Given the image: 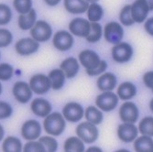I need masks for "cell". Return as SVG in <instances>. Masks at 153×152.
I'll return each mask as SVG.
<instances>
[{
    "instance_id": "cell-1",
    "label": "cell",
    "mask_w": 153,
    "mask_h": 152,
    "mask_svg": "<svg viewBox=\"0 0 153 152\" xmlns=\"http://www.w3.org/2000/svg\"><path fill=\"white\" fill-rule=\"evenodd\" d=\"M65 127V118L62 114L59 112L49 114L43 121V128L45 132L53 136H61L63 133Z\"/></svg>"
},
{
    "instance_id": "cell-2",
    "label": "cell",
    "mask_w": 153,
    "mask_h": 152,
    "mask_svg": "<svg viewBox=\"0 0 153 152\" xmlns=\"http://www.w3.org/2000/svg\"><path fill=\"white\" fill-rule=\"evenodd\" d=\"M76 135L78 137L87 144L94 143L97 139H98V129L95 127L94 124L87 121L82 122L76 128Z\"/></svg>"
},
{
    "instance_id": "cell-3",
    "label": "cell",
    "mask_w": 153,
    "mask_h": 152,
    "mask_svg": "<svg viewBox=\"0 0 153 152\" xmlns=\"http://www.w3.org/2000/svg\"><path fill=\"white\" fill-rule=\"evenodd\" d=\"M52 35L51 25L45 20H38L30 29V36L39 42H46Z\"/></svg>"
},
{
    "instance_id": "cell-4",
    "label": "cell",
    "mask_w": 153,
    "mask_h": 152,
    "mask_svg": "<svg viewBox=\"0 0 153 152\" xmlns=\"http://www.w3.org/2000/svg\"><path fill=\"white\" fill-rule=\"evenodd\" d=\"M104 36L107 42L117 44L121 42L124 37V30L119 23L116 21H111L105 26Z\"/></svg>"
},
{
    "instance_id": "cell-5",
    "label": "cell",
    "mask_w": 153,
    "mask_h": 152,
    "mask_svg": "<svg viewBox=\"0 0 153 152\" xmlns=\"http://www.w3.org/2000/svg\"><path fill=\"white\" fill-rule=\"evenodd\" d=\"M96 106L105 112H110L116 108L118 104V96L111 91H106L97 95L95 99Z\"/></svg>"
},
{
    "instance_id": "cell-6",
    "label": "cell",
    "mask_w": 153,
    "mask_h": 152,
    "mask_svg": "<svg viewBox=\"0 0 153 152\" xmlns=\"http://www.w3.org/2000/svg\"><path fill=\"white\" fill-rule=\"evenodd\" d=\"M133 55V49L127 42H119L112 48V58L118 63L128 62Z\"/></svg>"
},
{
    "instance_id": "cell-7",
    "label": "cell",
    "mask_w": 153,
    "mask_h": 152,
    "mask_svg": "<svg viewBox=\"0 0 153 152\" xmlns=\"http://www.w3.org/2000/svg\"><path fill=\"white\" fill-rule=\"evenodd\" d=\"M41 135L40 123L37 120L30 119L24 122L21 127V136L26 140H36Z\"/></svg>"
},
{
    "instance_id": "cell-8",
    "label": "cell",
    "mask_w": 153,
    "mask_h": 152,
    "mask_svg": "<svg viewBox=\"0 0 153 152\" xmlns=\"http://www.w3.org/2000/svg\"><path fill=\"white\" fill-rule=\"evenodd\" d=\"M62 116L67 121L71 123H75L80 121L83 117L85 110H83L82 106L79 103L71 102L64 105L62 109Z\"/></svg>"
},
{
    "instance_id": "cell-9",
    "label": "cell",
    "mask_w": 153,
    "mask_h": 152,
    "mask_svg": "<svg viewBox=\"0 0 153 152\" xmlns=\"http://www.w3.org/2000/svg\"><path fill=\"white\" fill-rule=\"evenodd\" d=\"M30 86L33 93L37 94H44L51 88V81L45 74L38 73L33 75L30 80Z\"/></svg>"
},
{
    "instance_id": "cell-10",
    "label": "cell",
    "mask_w": 153,
    "mask_h": 152,
    "mask_svg": "<svg viewBox=\"0 0 153 152\" xmlns=\"http://www.w3.org/2000/svg\"><path fill=\"white\" fill-rule=\"evenodd\" d=\"M32 93L33 92L30 85H27L26 82L22 81L15 82V85H13L12 88V93L14 97L21 104H26L30 102V100H31L32 98Z\"/></svg>"
},
{
    "instance_id": "cell-11",
    "label": "cell",
    "mask_w": 153,
    "mask_h": 152,
    "mask_svg": "<svg viewBox=\"0 0 153 152\" xmlns=\"http://www.w3.org/2000/svg\"><path fill=\"white\" fill-rule=\"evenodd\" d=\"M74 41V37L70 32L66 30H59L54 34L52 43L55 49L58 50L66 51L72 48Z\"/></svg>"
},
{
    "instance_id": "cell-12",
    "label": "cell",
    "mask_w": 153,
    "mask_h": 152,
    "mask_svg": "<svg viewBox=\"0 0 153 152\" xmlns=\"http://www.w3.org/2000/svg\"><path fill=\"white\" fill-rule=\"evenodd\" d=\"M39 48V42L33 38H23L17 41L15 49L21 56H29L35 53Z\"/></svg>"
},
{
    "instance_id": "cell-13",
    "label": "cell",
    "mask_w": 153,
    "mask_h": 152,
    "mask_svg": "<svg viewBox=\"0 0 153 152\" xmlns=\"http://www.w3.org/2000/svg\"><path fill=\"white\" fill-rule=\"evenodd\" d=\"M90 27H91L90 21L82 18L74 19L69 23L70 32L77 37L85 38L90 32Z\"/></svg>"
},
{
    "instance_id": "cell-14",
    "label": "cell",
    "mask_w": 153,
    "mask_h": 152,
    "mask_svg": "<svg viewBox=\"0 0 153 152\" xmlns=\"http://www.w3.org/2000/svg\"><path fill=\"white\" fill-rule=\"evenodd\" d=\"M149 7L146 0H136L131 5V16L136 23H142L147 19Z\"/></svg>"
},
{
    "instance_id": "cell-15",
    "label": "cell",
    "mask_w": 153,
    "mask_h": 152,
    "mask_svg": "<svg viewBox=\"0 0 153 152\" xmlns=\"http://www.w3.org/2000/svg\"><path fill=\"white\" fill-rule=\"evenodd\" d=\"M79 61L81 64L86 69V72L95 69L101 62L98 54L91 50H82L79 54Z\"/></svg>"
},
{
    "instance_id": "cell-16",
    "label": "cell",
    "mask_w": 153,
    "mask_h": 152,
    "mask_svg": "<svg viewBox=\"0 0 153 152\" xmlns=\"http://www.w3.org/2000/svg\"><path fill=\"white\" fill-rule=\"evenodd\" d=\"M138 130L134 123H127L124 122L119 125L117 128V136L119 139L123 142L129 143L134 141L137 136Z\"/></svg>"
},
{
    "instance_id": "cell-17",
    "label": "cell",
    "mask_w": 153,
    "mask_h": 152,
    "mask_svg": "<svg viewBox=\"0 0 153 152\" xmlns=\"http://www.w3.org/2000/svg\"><path fill=\"white\" fill-rule=\"evenodd\" d=\"M137 106L132 102L124 103L119 108V117L123 122L135 123L138 118Z\"/></svg>"
},
{
    "instance_id": "cell-18",
    "label": "cell",
    "mask_w": 153,
    "mask_h": 152,
    "mask_svg": "<svg viewBox=\"0 0 153 152\" xmlns=\"http://www.w3.org/2000/svg\"><path fill=\"white\" fill-rule=\"evenodd\" d=\"M30 109L35 116L46 117L51 112V105L44 98H35L30 104Z\"/></svg>"
},
{
    "instance_id": "cell-19",
    "label": "cell",
    "mask_w": 153,
    "mask_h": 152,
    "mask_svg": "<svg viewBox=\"0 0 153 152\" xmlns=\"http://www.w3.org/2000/svg\"><path fill=\"white\" fill-rule=\"evenodd\" d=\"M65 9L71 14H82L86 12L89 3L86 0H63Z\"/></svg>"
},
{
    "instance_id": "cell-20",
    "label": "cell",
    "mask_w": 153,
    "mask_h": 152,
    "mask_svg": "<svg viewBox=\"0 0 153 152\" xmlns=\"http://www.w3.org/2000/svg\"><path fill=\"white\" fill-rule=\"evenodd\" d=\"M117 85V77L112 73H106L97 79V87L102 92L112 91Z\"/></svg>"
},
{
    "instance_id": "cell-21",
    "label": "cell",
    "mask_w": 153,
    "mask_h": 152,
    "mask_svg": "<svg viewBox=\"0 0 153 152\" xmlns=\"http://www.w3.org/2000/svg\"><path fill=\"white\" fill-rule=\"evenodd\" d=\"M37 21V13L35 9H31L26 14H20L18 19V25L19 27L22 30H30L35 25Z\"/></svg>"
},
{
    "instance_id": "cell-22",
    "label": "cell",
    "mask_w": 153,
    "mask_h": 152,
    "mask_svg": "<svg viewBox=\"0 0 153 152\" xmlns=\"http://www.w3.org/2000/svg\"><path fill=\"white\" fill-rule=\"evenodd\" d=\"M61 69L65 73L66 78L72 79L76 76L79 72V63L77 60L74 57L67 58L61 63Z\"/></svg>"
},
{
    "instance_id": "cell-23",
    "label": "cell",
    "mask_w": 153,
    "mask_h": 152,
    "mask_svg": "<svg viewBox=\"0 0 153 152\" xmlns=\"http://www.w3.org/2000/svg\"><path fill=\"white\" fill-rule=\"evenodd\" d=\"M48 77L51 81V88L53 90H60L64 85L66 76L62 69H54V70H51L49 73Z\"/></svg>"
},
{
    "instance_id": "cell-24",
    "label": "cell",
    "mask_w": 153,
    "mask_h": 152,
    "mask_svg": "<svg viewBox=\"0 0 153 152\" xmlns=\"http://www.w3.org/2000/svg\"><path fill=\"white\" fill-rule=\"evenodd\" d=\"M137 93L136 85L130 82H125L117 88V96L121 100H129Z\"/></svg>"
},
{
    "instance_id": "cell-25",
    "label": "cell",
    "mask_w": 153,
    "mask_h": 152,
    "mask_svg": "<svg viewBox=\"0 0 153 152\" xmlns=\"http://www.w3.org/2000/svg\"><path fill=\"white\" fill-rule=\"evenodd\" d=\"M134 149L137 152H153V139L149 136L142 135L135 139Z\"/></svg>"
},
{
    "instance_id": "cell-26",
    "label": "cell",
    "mask_w": 153,
    "mask_h": 152,
    "mask_svg": "<svg viewBox=\"0 0 153 152\" xmlns=\"http://www.w3.org/2000/svg\"><path fill=\"white\" fill-rule=\"evenodd\" d=\"M2 149L5 152H19L23 149V148L19 139L10 136L4 139L2 144Z\"/></svg>"
},
{
    "instance_id": "cell-27",
    "label": "cell",
    "mask_w": 153,
    "mask_h": 152,
    "mask_svg": "<svg viewBox=\"0 0 153 152\" xmlns=\"http://www.w3.org/2000/svg\"><path fill=\"white\" fill-rule=\"evenodd\" d=\"M80 137L78 136H70L65 140L63 145L64 151H77L82 152L85 151V144Z\"/></svg>"
},
{
    "instance_id": "cell-28",
    "label": "cell",
    "mask_w": 153,
    "mask_h": 152,
    "mask_svg": "<svg viewBox=\"0 0 153 152\" xmlns=\"http://www.w3.org/2000/svg\"><path fill=\"white\" fill-rule=\"evenodd\" d=\"M86 12H87L88 20L90 22L99 21V20H101V19L104 16V9L99 4H97V2L89 4V7L86 10Z\"/></svg>"
},
{
    "instance_id": "cell-29",
    "label": "cell",
    "mask_w": 153,
    "mask_h": 152,
    "mask_svg": "<svg viewBox=\"0 0 153 152\" xmlns=\"http://www.w3.org/2000/svg\"><path fill=\"white\" fill-rule=\"evenodd\" d=\"M85 116L87 121L94 124V125H98V124L102 123L103 118H104L103 113L97 107L93 106V105L88 106L85 109Z\"/></svg>"
},
{
    "instance_id": "cell-30",
    "label": "cell",
    "mask_w": 153,
    "mask_h": 152,
    "mask_svg": "<svg viewBox=\"0 0 153 152\" xmlns=\"http://www.w3.org/2000/svg\"><path fill=\"white\" fill-rule=\"evenodd\" d=\"M102 34H103V32H102L101 25L97 22H92L91 27H90V32L85 37V39L90 43H95L101 39Z\"/></svg>"
},
{
    "instance_id": "cell-31",
    "label": "cell",
    "mask_w": 153,
    "mask_h": 152,
    "mask_svg": "<svg viewBox=\"0 0 153 152\" xmlns=\"http://www.w3.org/2000/svg\"><path fill=\"white\" fill-rule=\"evenodd\" d=\"M138 131L142 135L153 136V117L146 116L141 119L138 125Z\"/></svg>"
},
{
    "instance_id": "cell-32",
    "label": "cell",
    "mask_w": 153,
    "mask_h": 152,
    "mask_svg": "<svg viewBox=\"0 0 153 152\" xmlns=\"http://www.w3.org/2000/svg\"><path fill=\"white\" fill-rule=\"evenodd\" d=\"M119 20L124 26H132L135 21L131 16V5L125 6L119 13Z\"/></svg>"
},
{
    "instance_id": "cell-33",
    "label": "cell",
    "mask_w": 153,
    "mask_h": 152,
    "mask_svg": "<svg viewBox=\"0 0 153 152\" xmlns=\"http://www.w3.org/2000/svg\"><path fill=\"white\" fill-rule=\"evenodd\" d=\"M12 10L9 6L0 3V26L7 25L12 19Z\"/></svg>"
},
{
    "instance_id": "cell-34",
    "label": "cell",
    "mask_w": 153,
    "mask_h": 152,
    "mask_svg": "<svg viewBox=\"0 0 153 152\" xmlns=\"http://www.w3.org/2000/svg\"><path fill=\"white\" fill-rule=\"evenodd\" d=\"M13 6L19 14H26L32 9V0H13Z\"/></svg>"
},
{
    "instance_id": "cell-35",
    "label": "cell",
    "mask_w": 153,
    "mask_h": 152,
    "mask_svg": "<svg viewBox=\"0 0 153 152\" xmlns=\"http://www.w3.org/2000/svg\"><path fill=\"white\" fill-rule=\"evenodd\" d=\"M39 141L45 147L47 151L53 152L58 149V142L52 136H39Z\"/></svg>"
},
{
    "instance_id": "cell-36",
    "label": "cell",
    "mask_w": 153,
    "mask_h": 152,
    "mask_svg": "<svg viewBox=\"0 0 153 152\" xmlns=\"http://www.w3.org/2000/svg\"><path fill=\"white\" fill-rule=\"evenodd\" d=\"M14 74V68L8 63H0V80L8 81Z\"/></svg>"
},
{
    "instance_id": "cell-37",
    "label": "cell",
    "mask_w": 153,
    "mask_h": 152,
    "mask_svg": "<svg viewBox=\"0 0 153 152\" xmlns=\"http://www.w3.org/2000/svg\"><path fill=\"white\" fill-rule=\"evenodd\" d=\"M13 40L12 32L7 29H0V48L9 46Z\"/></svg>"
},
{
    "instance_id": "cell-38",
    "label": "cell",
    "mask_w": 153,
    "mask_h": 152,
    "mask_svg": "<svg viewBox=\"0 0 153 152\" xmlns=\"http://www.w3.org/2000/svg\"><path fill=\"white\" fill-rule=\"evenodd\" d=\"M23 150L27 151V152H32V151H35V152H45L46 148L39 141L29 140V142L25 144V146L23 148Z\"/></svg>"
},
{
    "instance_id": "cell-39",
    "label": "cell",
    "mask_w": 153,
    "mask_h": 152,
    "mask_svg": "<svg viewBox=\"0 0 153 152\" xmlns=\"http://www.w3.org/2000/svg\"><path fill=\"white\" fill-rule=\"evenodd\" d=\"M13 114V108L11 105L7 102L0 101V119H6Z\"/></svg>"
},
{
    "instance_id": "cell-40",
    "label": "cell",
    "mask_w": 153,
    "mask_h": 152,
    "mask_svg": "<svg viewBox=\"0 0 153 152\" xmlns=\"http://www.w3.org/2000/svg\"><path fill=\"white\" fill-rule=\"evenodd\" d=\"M106 68H107V63L105 61H101L100 64L95 69H94V70H92V71H87L86 73L90 76H95V75H98V74L104 73L106 70Z\"/></svg>"
},
{
    "instance_id": "cell-41",
    "label": "cell",
    "mask_w": 153,
    "mask_h": 152,
    "mask_svg": "<svg viewBox=\"0 0 153 152\" xmlns=\"http://www.w3.org/2000/svg\"><path fill=\"white\" fill-rule=\"evenodd\" d=\"M143 82H144V85L151 89L152 93H153V71H150V72H148L146 73L144 75H143Z\"/></svg>"
},
{
    "instance_id": "cell-42",
    "label": "cell",
    "mask_w": 153,
    "mask_h": 152,
    "mask_svg": "<svg viewBox=\"0 0 153 152\" xmlns=\"http://www.w3.org/2000/svg\"><path fill=\"white\" fill-rule=\"evenodd\" d=\"M144 27H145V30L150 36H153V18H149V19L146 20L144 24Z\"/></svg>"
},
{
    "instance_id": "cell-43",
    "label": "cell",
    "mask_w": 153,
    "mask_h": 152,
    "mask_svg": "<svg viewBox=\"0 0 153 152\" xmlns=\"http://www.w3.org/2000/svg\"><path fill=\"white\" fill-rule=\"evenodd\" d=\"M62 0H44V2L46 3V5L50 6V7H55L61 3Z\"/></svg>"
},
{
    "instance_id": "cell-44",
    "label": "cell",
    "mask_w": 153,
    "mask_h": 152,
    "mask_svg": "<svg viewBox=\"0 0 153 152\" xmlns=\"http://www.w3.org/2000/svg\"><path fill=\"white\" fill-rule=\"evenodd\" d=\"M4 136H5V129H4L3 126L0 124V141L4 139Z\"/></svg>"
},
{
    "instance_id": "cell-45",
    "label": "cell",
    "mask_w": 153,
    "mask_h": 152,
    "mask_svg": "<svg viewBox=\"0 0 153 152\" xmlns=\"http://www.w3.org/2000/svg\"><path fill=\"white\" fill-rule=\"evenodd\" d=\"M91 151H99V152H101L102 149L100 148H98V147H90L87 149V152H91Z\"/></svg>"
},
{
    "instance_id": "cell-46",
    "label": "cell",
    "mask_w": 153,
    "mask_h": 152,
    "mask_svg": "<svg viewBox=\"0 0 153 152\" xmlns=\"http://www.w3.org/2000/svg\"><path fill=\"white\" fill-rule=\"evenodd\" d=\"M149 7V10H153V0H146Z\"/></svg>"
},
{
    "instance_id": "cell-47",
    "label": "cell",
    "mask_w": 153,
    "mask_h": 152,
    "mask_svg": "<svg viewBox=\"0 0 153 152\" xmlns=\"http://www.w3.org/2000/svg\"><path fill=\"white\" fill-rule=\"evenodd\" d=\"M149 108H150V110H151L152 113H153V98L149 102Z\"/></svg>"
},
{
    "instance_id": "cell-48",
    "label": "cell",
    "mask_w": 153,
    "mask_h": 152,
    "mask_svg": "<svg viewBox=\"0 0 153 152\" xmlns=\"http://www.w3.org/2000/svg\"><path fill=\"white\" fill-rule=\"evenodd\" d=\"M86 1H87L88 3H95V2H97V1H99V0H86Z\"/></svg>"
},
{
    "instance_id": "cell-49",
    "label": "cell",
    "mask_w": 153,
    "mask_h": 152,
    "mask_svg": "<svg viewBox=\"0 0 153 152\" xmlns=\"http://www.w3.org/2000/svg\"><path fill=\"white\" fill-rule=\"evenodd\" d=\"M2 91H3V87H2V85H1V82H0V94L2 93Z\"/></svg>"
},
{
    "instance_id": "cell-50",
    "label": "cell",
    "mask_w": 153,
    "mask_h": 152,
    "mask_svg": "<svg viewBox=\"0 0 153 152\" xmlns=\"http://www.w3.org/2000/svg\"><path fill=\"white\" fill-rule=\"evenodd\" d=\"M121 151H122V152H127L128 150H127V149H120V150H117V152H121Z\"/></svg>"
},
{
    "instance_id": "cell-51",
    "label": "cell",
    "mask_w": 153,
    "mask_h": 152,
    "mask_svg": "<svg viewBox=\"0 0 153 152\" xmlns=\"http://www.w3.org/2000/svg\"><path fill=\"white\" fill-rule=\"evenodd\" d=\"M0 57H1V53H0Z\"/></svg>"
}]
</instances>
